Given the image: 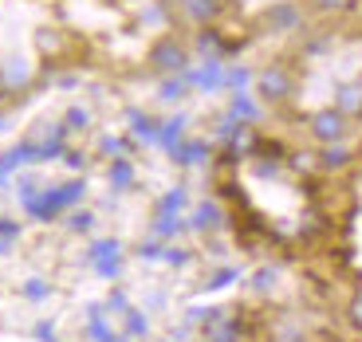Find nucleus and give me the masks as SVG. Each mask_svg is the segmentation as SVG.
I'll return each instance as SVG.
<instances>
[{
	"label": "nucleus",
	"mask_w": 362,
	"mask_h": 342,
	"mask_svg": "<svg viewBox=\"0 0 362 342\" xmlns=\"http://www.w3.org/2000/svg\"><path fill=\"white\" fill-rule=\"evenodd\" d=\"M83 193H87V181H83V177H71V181H59V185H52V189H40L24 208H28V216H32V220H44V225H47V220H55L64 208L79 205Z\"/></svg>",
	"instance_id": "obj_1"
},
{
	"label": "nucleus",
	"mask_w": 362,
	"mask_h": 342,
	"mask_svg": "<svg viewBox=\"0 0 362 342\" xmlns=\"http://www.w3.org/2000/svg\"><path fill=\"white\" fill-rule=\"evenodd\" d=\"M256 28H260L264 36H291V32L303 28V8H299L296 0H276V4H268L260 12Z\"/></svg>",
	"instance_id": "obj_2"
},
{
	"label": "nucleus",
	"mask_w": 362,
	"mask_h": 342,
	"mask_svg": "<svg viewBox=\"0 0 362 342\" xmlns=\"http://www.w3.org/2000/svg\"><path fill=\"white\" fill-rule=\"evenodd\" d=\"M146 64L154 67L158 75H181L189 67V47L181 44L177 36H158L150 55H146Z\"/></svg>",
	"instance_id": "obj_3"
},
{
	"label": "nucleus",
	"mask_w": 362,
	"mask_h": 342,
	"mask_svg": "<svg viewBox=\"0 0 362 342\" xmlns=\"http://www.w3.org/2000/svg\"><path fill=\"white\" fill-rule=\"evenodd\" d=\"M291 90H296V79L284 64H268L260 75H256V95L260 102H288Z\"/></svg>",
	"instance_id": "obj_4"
},
{
	"label": "nucleus",
	"mask_w": 362,
	"mask_h": 342,
	"mask_svg": "<svg viewBox=\"0 0 362 342\" xmlns=\"http://www.w3.org/2000/svg\"><path fill=\"white\" fill-rule=\"evenodd\" d=\"M308 130L319 146H331V142H346V130H351V118L339 114L335 107H323L308 118Z\"/></svg>",
	"instance_id": "obj_5"
},
{
	"label": "nucleus",
	"mask_w": 362,
	"mask_h": 342,
	"mask_svg": "<svg viewBox=\"0 0 362 342\" xmlns=\"http://www.w3.org/2000/svg\"><path fill=\"white\" fill-rule=\"evenodd\" d=\"M181 79L197 90H221L225 87V59H205L201 67H185Z\"/></svg>",
	"instance_id": "obj_6"
},
{
	"label": "nucleus",
	"mask_w": 362,
	"mask_h": 342,
	"mask_svg": "<svg viewBox=\"0 0 362 342\" xmlns=\"http://www.w3.org/2000/svg\"><path fill=\"white\" fill-rule=\"evenodd\" d=\"M209 153H213L209 142H201V138H185V142H177L170 150V158H173V165H201V162H209Z\"/></svg>",
	"instance_id": "obj_7"
},
{
	"label": "nucleus",
	"mask_w": 362,
	"mask_h": 342,
	"mask_svg": "<svg viewBox=\"0 0 362 342\" xmlns=\"http://www.w3.org/2000/svg\"><path fill=\"white\" fill-rule=\"evenodd\" d=\"M197 52H201V59H225V55L233 52V44H228L217 28L209 24V28H201V32H197Z\"/></svg>",
	"instance_id": "obj_8"
},
{
	"label": "nucleus",
	"mask_w": 362,
	"mask_h": 342,
	"mask_svg": "<svg viewBox=\"0 0 362 342\" xmlns=\"http://www.w3.org/2000/svg\"><path fill=\"white\" fill-rule=\"evenodd\" d=\"M221 8H225V0H181L185 20H193V24H201V28L213 24V20L221 16Z\"/></svg>",
	"instance_id": "obj_9"
},
{
	"label": "nucleus",
	"mask_w": 362,
	"mask_h": 342,
	"mask_svg": "<svg viewBox=\"0 0 362 342\" xmlns=\"http://www.w3.org/2000/svg\"><path fill=\"white\" fill-rule=\"evenodd\" d=\"M335 110L346 118H362V83H339L335 87Z\"/></svg>",
	"instance_id": "obj_10"
},
{
	"label": "nucleus",
	"mask_w": 362,
	"mask_h": 342,
	"mask_svg": "<svg viewBox=\"0 0 362 342\" xmlns=\"http://www.w3.org/2000/svg\"><path fill=\"white\" fill-rule=\"evenodd\" d=\"M127 126H130V138H138V142H146V146L158 142V122L146 114V110L127 107Z\"/></svg>",
	"instance_id": "obj_11"
},
{
	"label": "nucleus",
	"mask_w": 362,
	"mask_h": 342,
	"mask_svg": "<svg viewBox=\"0 0 362 342\" xmlns=\"http://www.w3.org/2000/svg\"><path fill=\"white\" fill-rule=\"evenodd\" d=\"M0 79H4L8 90H24L28 79H32V64L16 55V59H8V64H0Z\"/></svg>",
	"instance_id": "obj_12"
},
{
	"label": "nucleus",
	"mask_w": 362,
	"mask_h": 342,
	"mask_svg": "<svg viewBox=\"0 0 362 342\" xmlns=\"http://www.w3.org/2000/svg\"><path fill=\"white\" fill-rule=\"evenodd\" d=\"M221 225H225V213H221L217 201H201L193 220H189V228H197V232H213V228H221Z\"/></svg>",
	"instance_id": "obj_13"
},
{
	"label": "nucleus",
	"mask_w": 362,
	"mask_h": 342,
	"mask_svg": "<svg viewBox=\"0 0 362 342\" xmlns=\"http://www.w3.org/2000/svg\"><path fill=\"white\" fill-rule=\"evenodd\" d=\"M185 114H173L170 122H158V142L154 146H162V150H173L177 142H185Z\"/></svg>",
	"instance_id": "obj_14"
},
{
	"label": "nucleus",
	"mask_w": 362,
	"mask_h": 342,
	"mask_svg": "<svg viewBox=\"0 0 362 342\" xmlns=\"http://www.w3.org/2000/svg\"><path fill=\"white\" fill-rule=\"evenodd\" d=\"M351 158H354V153L346 150L343 142H331V146H323V153H319V170L339 173V170H346V165H351Z\"/></svg>",
	"instance_id": "obj_15"
},
{
	"label": "nucleus",
	"mask_w": 362,
	"mask_h": 342,
	"mask_svg": "<svg viewBox=\"0 0 362 342\" xmlns=\"http://www.w3.org/2000/svg\"><path fill=\"white\" fill-rule=\"evenodd\" d=\"M107 177H110V189L115 193H127L134 185V165H130V158H115Z\"/></svg>",
	"instance_id": "obj_16"
},
{
	"label": "nucleus",
	"mask_w": 362,
	"mask_h": 342,
	"mask_svg": "<svg viewBox=\"0 0 362 342\" xmlns=\"http://www.w3.org/2000/svg\"><path fill=\"white\" fill-rule=\"evenodd\" d=\"M64 32H59V28H40L36 32V47H40V55H44V59H52V55H59L64 52Z\"/></svg>",
	"instance_id": "obj_17"
},
{
	"label": "nucleus",
	"mask_w": 362,
	"mask_h": 342,
	"mask_svg": "<svg viewBox=\"0 0 362 342\" xmlns=\"http://www.w3.org/2000/svg\"><path fill=\"white\" fill-rule=\"evenodd\" d=\"M189 95V83L181 79V75H165L162 83H158V99L162 102H181Z\"/></svg>",
	"instance_id": "obj_18"
},
{
	"label": "nucleus",
	"mask_w": 362,
	"mask_h": 342,
	"mask_svg": "<svg viewBox=\"0 0 362 342\" xmlns=\"http://www.w3.org/2000/svg\"><path fill=\"white\" fill-rule=\"evenodd\" d=\"M228 114L240 118V122H256V118H260V107L248 99V90H240V95H233V99H228Z\"/></svg>",
	"instance_id": "obj_19"
},
{
	"label": "nucleus",
	"mask_w": 362,
	"mask_h": 342,
	"mask_svg": "<svg viewBox=\"0 0 362 342\" xmlns=\"http://www.w3.org/2000/svg\"><path fill=\"white\" fill-rule=\"evenodd\" d=\"M122 331H127V338H146V334H150V319H146V311L127 307V311H122Z\"/></svg>",
	"instance_id": "obj_20"
},
{
	"label": "nucleus",
	"mask_w": 362,
	"mask_h": 342,
	"mask_svg": "<svg viewBox=\"0 0 362 342\" xmlns=\"http://www.w3.org/2000/svg\"><path fill=\"white\" fill-rule=\"evenodd\" d=\"M185 220H181V216H165V213H158V220H154V228H150V232L158 236V240H170V236H177V232H185Z\"/></svg>",
	"instance_id": "obj_21"
},
{
	"label": "nucleus",
	"mask_w": 362,
	"mask_h": 342,
	"mask_svg": "<svg viewBox=\"0 0 362 342\" xmlns=\"http://www.w3.org/2000/svg\"><path fill=\"white\" fill-rule=\"evenodd\" d=\"M115 256H122V244L107 236V240H95V244H90L87 260H90V264H99V260H115Z\"/></svg>",
	"instance_id": "obj_22"
},
{
	"label": "nucleus",
	"mask_w": 362,
	"mask_h": 342,
	"mask_svg": "<svg viewBox=\"0 0 362 342\" xmlns=\"http://www.w3.org/2000/svg\"><path fill=\"white\" fill-rule=\"evenodd\" d=\"M248 83H252V71H248V67H225V90L240 95Z\"/></svg>",
	"instance_id": "obj_23"
},
{
	"label": "nucleus",
	"mask_w": 362,
	"mask_h": 342,
	"mask_svg": "<svg viewBox=\"0 0 362 342\" xmlns=\"http://www.w3.org/2000/svg\"><path fill=\"white\" fill-rule=\"evenodd\" d=\"M315 12H327V16H343V12L358 8V0H308Z\"/></svg>",
	"instance_id": "obj_24"
},
{
	"label": "nucleus",
	"mask_w": 362,
	"mask_h": 342,
	"mask_svg": "<svg viewBox=\"0 0 362 342\" xmlns=\"http://www.w3.org/2000/svg\"><path fill=\"white\" fill-rule=\"evenodd\" d=\"M185 201H189V193H185V189L177 185V189H170L162 201H158V213H165V216H177V208H185Z\"/></svg>",
	"instance_id": "obj_25"
},
{
	"label": "nucleus",
	"mask_w": 362,
	"mask_h": 342,
	"mask_svg": "<svg viewBox=\"0 0 362 342\" xmlns=\"http://www.w3.org/2000/svg\"><path fill=\"white\" fill-rule=\"evenodd\" d=\"M288 165L291 170H299V173H315L319 170V153H311V150H296L288 158Z\"/></svg>",
	"instance_id": "obj_26"
},
{
	"label": "nucleus",
	"mask_w": 362,
	"mask_h": 342,
	"mask_svg": "<svg viewBox=\"0 0 362 342\" xmlns=\"http://www.w3.org/2000/svg\"><path fill=\"white\" fill-rule=\"evenodd\" d=\"M20 295L24 299H32V303H40V299H47L52 295V288H47V279H24V288H20Z\"/></svg>",
	"instance_id": "obj_27"
},
{
	"label": "nucleus",
	"mask_w": 362,
	"mask_h": 342,
	"mask_svg": "<svg viewBox=\"0 0 362 342\" xmlns=\"http://www.w3.org/2000/svg\"><path fill=\"white\" fill-rule=\"evenodd\" d=\"M87 122H90V114H87L83 107H71V110L64 114V126L71 130V134H79V130H87Z\"/></svg>",
	"instance_id": "obj_28"
},
{
	"label": "nucleus",
	"mask_w": 362,
	"mask_h": 342,
	"mask_svg": "<svg viewBox=\"0 0 362 342\" xmlns=\"http://www.w3.org/2000/svg\"><path fill=\"white\" fill-rule=\"evenodd\" d=\"M67 228H71V232H90V228H95V213H87V208L71 213L67 216Z\"/></svg>",
	"instance_id": "obj_29"
},
{
	"label": "nucleus",
	"mask_w": 362,
	"mask_h": 342,
	"mask_svg": "<svg viewBox=\"0 0 362 342\" xmlns=\"http://www.w3.org/2000/svg\"><path fill=\"white\" fill-rule=\"evenodd\" d=\"M276 279H280V271H276V268H260V271H252V288L256 291H272V288H276Z\"/></svg>",
	"instance_id": "obj_30"
},
{
	"label": "nucleus",
	"mask_w": 362,
	"mask_h": 342,
	"mask_svg": "<svg viewBox=\"0 0 362 342\" xmlns=\"http://www.w3.org/2000/svg\"><path fill=\"white\" fill-rule=\"evenodd\" d=\"M236 276H240L236 268H221V271H213V279H209L205 288H209V291H221V288H228V283H233Z\"/></svg>",
	"instance_id": "obj_31"
},
{
	"label": "nucleus",
	"mask_w": 362,
	"mask_h": 342,
	"mask_svg": "<svg viewBox=\"0 0 362 342\" xmlns=\"http://www.w3.org/2000/svg\"><path fill=\"white\" fill-rule=\"evenodd\" d=\"M138 260H165V244L162 240H146L142 248H138Z\"/></svg>",
	"instance_id": "obj_32"
},
{
	"label": "nucleus",
	"mask_w": 362,
	"mask_h": 342,
	"mask_svg": "<svg viewBox=\"0 0 362 342\" xmlns=\"http://www.w3.org/2000/svg\"><path fill=\"white\" fill-rule=\"evenodd\" d=\"M189 260H193L189 248H170V244H165V264H173V268H185Z\"/></svg>",
	"instance_id": "obj_33"
},
{
	"label": "nucleus",
	"mask_w": 362,
	"mask_h": 342,
	"mask_svg": "<svg viewBox=\"0 0 362 342\" xmlns=\"http://www.w3.org/2000/svg\"><path fill=\"white\" fill-rule=\"evenodd\" d=\"M95 271H99L103 279H118V271H122V256H115V260H99Z\"/></svg>",
	"instance_id": "obj_34"
},
{
	"label": "nucleus",
	"mask_w": 362,
	"mask_h": 342,
	"mask_svg": "<svg viewBox=\"0 0 362 342\" xmlns=\"http://www.w3.org/2000/svg\"><path fill=\"white\" fill-rule=\"evenodd\" d=\"M346 319H351V326L362 334V295L351 299V307H346Z\"/></svg>",
	"instance_id": "obj_35"
},
{
	"label": "nucleus",
	"mask_w": 362,
	"mask_h": 342,
	"mask_svg": "<svg viewBox=\"0 0 362 342\" xmlns=\"http://www.w3.org/2000/svg\"><path fill=\"white\" fill-rule=\"evenodd\" d=\"M32 334H36L40 342H59V338H55V323H52V319H44V323H36V326H32Z\"/></svg>",
	"instance_id": "obj_36"
},
{
	"label": "nucleus",
	"mask_w": 362,
	"mask_h": 342,
	"mask_svg": "<svg viewBox=\"0 0 362 342\" xmlns=\"http://www.w3.org/2000/svg\"><path fill=\"white\" fill-rule=\"evenodd\" d=\"M16 236H20V225H16V220H8V216H0V240L16 244Z\"/></svg>",
	"instance_id": "obj_37"
},
{
	"label": "nucleus",
	"mask_w": 362,
	"mask_h": 342,
	"mask_svg": "<svg viewBox=\"0 0 362 342\" xmlns=\"http://www.w3.org/2000/svg\"><path fill=\"white\" fill-rule=\"evenodd\" d=\"M64 162H67V165H71V170H75V173H79V170H83V165H87V153H79V150H64Z\"/></svg>",
	"instance_id": "obj_38"
},
{
	"label": "nucleus",
	"mask_w": 362,
	"mask_h": 342,
	"mask_svg": "<svg viewBox=\"0 0 362 342\" xmlns=\"http://www.w3.org/2000/svg\"><path fill=\"white\" fill-rule=\"evenodd\" d=\"M107 307H115V311H127L130 303H127V295H122V291H115V295L107 299Z\"/></svg>",
	"instance_id": "obj_39"
},
{
	"label": "nucleus",
	"mask_w": 362,
	"mask_h": 342,
	"mask_svg": "<svg viewBox=\"0 0 362 342\" xmlns=\"http://www.w3.org/2000/svg\"><path fill=\"white\" fill-rule=\"evenodd\" d=\"M4 130H8V114H0V134H4Z\"/></svg>",
	"instance_id": "obj_40"
},
{
	"label": "nucleus",
	"mask_w": 362,
	"mask_h": 342,
	"mask_svg": "<svg viewBox=\"0 0 362 342\" xmlns=\"http://www.w3.org/2000/svg\"><path fill=\"white\" fill-rule=\"evenodd\" d=\"M162 4H165V8H170V4H181V0H162Z\"/></svg>",
	"instance_id": "obj_41"
},
{
	"label": "nucleus",
	"mask_w": 362,
	"mask_h": 342,
	"mask_svg": "<svg viewBox=\"0 0 362 342\" xmlns=\"http://www.w3.org/2000/svg\"><path fill=\"white\" fill-rule=\"evenodd\" d=\"M4 90H8V87H4V79H0V95H4Z\"/></svg>",
	"instance_id": "obj_42"
},
{
	"label": "nucleus",
	"mask_w": 362,
	"mask_h": 342,
	"mask_svg": "<svg viewBox=\"0 0 362 342\" xmlns=\"http://www.w3.org/2000/svg\"><path fill=\"white\" fill-rule=\"evenodd\" d=\"M115 342H130V338H127V334H122V338H115Z\"/></svg>",
	"instance_id": "obj_43"
},
{
	"label": "nucleus",
	"mask_w": 362,
	"mask_h": 342,
	"mask_svg": "<svg viewBox=\"0 0 362 342\" xmlns=\"http://www.w3.org/2000/svg\"><path fill=\"white\" fill-rule=\"evenodd\" d=\"M358 12H362V0H358Z\"/></svg>",
	"instance_id": "obj_44"
}]
</instances>
